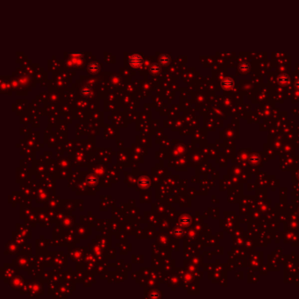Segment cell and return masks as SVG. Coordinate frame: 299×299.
Instances as JSON below:
<instances>
[{"instance_id":"obj_1","label":"cell","mask_w":299,"mask_h":299,"mask_svg":"<svg viewBox=\"0 0 299 299\" xmlns=\"http://www.w3.org/2000/svg\"><path fill=\"white\" fill-rule=\"evenodd\" d=\"M129 63L132 67H134V68H138V67H141L143 63V59L141 55H134L133 56L130 57L129 59Z\"/></svg>"},{"instance_id":"obj_2","label":"cell","mask_w":299,"mask_h":299,"mask_svg":"<svg viewBox=\"0 0 299 299\" xmlns=\"http://www.w3.org/2000/svg\"><path fill=\"white\" fill-rule=\"evenodd\" d=\"M150 71H151L152 73H157L158 71H159V67L156 66V65H153V66L151 67V69H150Z\"/></svg>"}]
</instances>
